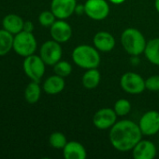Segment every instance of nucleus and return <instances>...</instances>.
<instances>
[{
  "label": "nucleus",
  "mask_w": 159,
  "mask_h": 159,
  "mask_svg": "<svg viewBox=\"0 0 159 159\" xmlns=\"http://www.w3.org/2000/svg\"><path fill=\"white\" fill-rule=\"evenodd\" d=\"M145 88L150 91L159 92V75H152L145 80Z\"/></svg>",
  "instance_id": "nucleus-26"
},
{
  "label": "nucleus",
  "mask_w": 159,
  "mask_h": 159,
  "mask_svg": "<svg viewBox=\"0 0 159 159\" xmlns=\"http://www.w3.org/2000/svg\"><path fill=\"white\" fill-rule=\"evenodd\" d=\"M45 62L37 55H30L24 58L22 68L24 74L32 80L38 82L41 80L42 76L45 74Z\"/></svg>",
  "instance_id": "nucleus-5"
},
{
  "label": "nucleus",
  "mask_w": 159,
  "mask_h": 159,
  "mask_svg": "<svg viewBox=\"0 0 159 159\" xmlns=\"http://www.w3.org/2000/svg\"><path fill=\"white\" fill-rule=\"evenodd\" d=\"M72 60L76 65L83 69L97 68L100 64L98 50L90 45H80L72 51Z\"/></svg>",
  "instance_id": "nucleus-2"
},
{
  "label": "nucleus",
  "mask_w": 159,
  "mask_h": 159,
  "mask_svg": "<svg viewBox=\"0 0 159 159\" xmlns=\"http://www.w3.org/2000/svg\"><path fill=\"white\" fill-rule=\"evenodd\" d=\"M66 86L64 77L53 75L49 76L43 83V90L49 95H56L61 93Z\"/></svg>",
  "instance_id": "nucleus-16"
},
{
  "label": "nucleus",
  "mask_w": 159,
  "mask_h": 159,
  "mask_svg": "<svg viewBox=\"0 0 159 159\" xmlns=\"http://www.w3.org/2000/svg\"><path fill=\"white\" fill-rule=\"evenodd\" d=\"M109 1L112 2V3H113V4H115V5H120V4L124 3L126 0H109Z\"/></svg>",
  "instance_id": "nucleus-29"
},
{
  "label": "nucleus",
  "mask_w": 159,
  "mask_h": 159,
  "mask_svg": "<svg viewBox=\"0 0 159 159\" xmlns=\"http://www.w3.org/2000/svg\"><path fill=\"white\" fill-rule=\"evenodd\" d=\"M53 71L55 75H60L62 77H67L71 74L72 66L67 61H59L53 65Z\"/></svg>",
  "instance_id": "nucleus-23"
},
{
  "label": "nucleus",
  "mask_w": 159,
  "mask_h": 159,
  "mask_svg": "<svg viewBox=\"0 0 159 159\" xmlns=\"http://www.w3.org/2000/svg\"><path fill=\"white\" fill-rule=\"evenodd\" d=\"M158 134H159V132H158Z\"/></svg>",
  "instance_id": "nucleus-31"
},
{
  "label": "nucleus",
  "mask_w": 159,
  "mask_h": 159,
  "mask_svg": "<svg viewBox=\"0 0 159 159\" xmlns=\"http://www.w3.org/2000/svg\"><path fill=\"white\" fill-rule=\"evenodd\" d=\"M94 47L102 52H109L112 51L115 47V38L114 36L106 31H100L97 33L93 39Z\"/></svg>",
  "instance_id": "nucleus-14"
},
{
  "label": "nucleus",
  "mask_w": 159,
  "mask_h": 159,
  "mask_svg": "<svg viewBox=\"0 0 159 159\" xmlns=\"http://www.w3.org/2000/svg\"><path fill=\"white\" fill-rule=\"evenodd\" d=\"M157 153L155 143L148 140H141L132 149V156L135 159H154Z\"/></svg>",
  "instance_id": "nucleus-13"
},
{
  "label": "nucleus",
  "mask_w": 159,
  "mask_h": 159,
  "mask_svg": "<svg viewBox=\"0 0 159 159\" xmlns=\"http://www.w3.org/2000/svg\"><path fill=\"white\" fill-rule=\"evenodd\" d=\"M100 73L97 68L88 69L82 75V83L83 87L87 89H96L100 82Z\"/></svg>",
  "instance_id": "nucleus-18"
},
{
  "label": "nucleus",
  "mask_w": 159,
  "mask_h": 159,
  "mask_svg": "<svg viewBox=\"0 0 159 159\" xmlns=\"http://www.w3.org/2000/svg\"><path fill=\"white\" fill-rule=\"evenodd\" d=\"M51 36L53 40L58 43H66L67 42L72 35V28L65 20H57L53 22V24L50 27Z\"/></svg>",
  "instance_id": "nucleus-12"
},
{
  "label": "nucleus",
  "mask_w": 159,
  "mask_h": 159,
  "mask_svg": "<svg viewBox=\"0 0 159 159\" xmlns=\"http://www.w3.org/2000/svg\"><path fill=\"white\" fill-rule=\"evenodd\" d=\"M67 143V137L62 132H53L49 137V143L52 148L63 149Z\"/></svg>",
  "instance_id": "nucleus-22"
},
{
  "label": "nucleus",
  "mask_w": 159,
  "mask_h": 159,
  "mask_svg": "<svg viewBox=\"0 0 159 159\" xmlns=\"http://www.w3.org/2000/svg\"><path fill=\"white\" fill-rule=\"evenodd\" d=\"M113 110L118 116H125L129 114L131 110V103L127 99H120L114 103Z\"/></svg>",
  "instance_id": "nucleus-24"
},
{
  "label": "nucleus",
  "mask_w": 159,
  "mask_h": 159,
  "mask_svg": "<svg viewBox=\"0 0 159 159\" xmlns=\"http://www.w3.org/2000/svg\"><path fill=\"white\" fill-rule=\"evenodd\" d=\"M63 54L60 43L55 40H49L42 44L39 49V56L46 65L53 66L56 62L61 61Z\"/></svg>",
  "instance_id": "nucleus-7"
},
{
  "label": "nucleus",
  "mask_w": 159,
  "mask_h": 159,
  "mask_svg": "<svg viewBox=\"0 0 159 159\" xmlns=\"http://www.w3.org/2000/svg\"><path fill=\"white\" fill-rule=\"evenodd\" d=\"M155 7H156L157 11L159 13V0H156L155 1Z\"/></svg>",
  "instance_id": "nucleus-30"
},
{
  "label": "nucleus",
  "mask_w": 159,
  "mask_h": 159,
  "mask_svg": "<svg viewBox=\"0 0 159 159\" xmlns=\"http://www.w3.org/2000/svg\"><path fill=\"white\" fill-rule=\"evenodd\" d=\"M121 43L124 49L133 57H138L144 53L147 44L142 33L136 28L126 29L122 33Z\"/></svg>",
  "instance_id": "nucleus-3"
},
{
  "label": "nucleus",
  "mask_w": 159,
  "mask_h": 159,
  "mask_svg": "<svg viewBox=\"0 0 159 159\" xmlns=\"http://www.w3.org/2000/svg\"><path fill=\"white\" fill-rule=\"evenodd\" d=\"M14 36L5 29L0 30V57L7 55L13 48Z\"/></svg>",
  "instance_id": "nucleus-21"
},
{
  "label": "nucleus",
  "mask_w": 159,
  "mask_h": 159,
  "mask_svg": "<svg viewBox=\"0 0 159 159\" xmlns=\"http://www.w3.org/2000/svg\"><path fill=\"white\" fill-rule=\"evenodd\" d=\"M37 43L33 33L22 31L14 35L13 49L22 57L25 58L27 56L33 55L37 50Z\"/></svg>",
  "instance_id": "nucleus-4"
},
{
  "label": "nucleus",
  "mask_w": 159,
  "mask_h": 159,
  "mask_svg": "<svg viewBox=\"0 0 159 159\" xmlns=\"http://www.w3.org/2000/svg\"><path fill=\"white\" fill-rule=\"evenodd\" d=\"M84 13L94 20H102L108 17L110 6L106 0H87L84 4Z\"/></svg>",
  "instance_id": "nucleus-8"
},
{
  "label": "nucleus",
  "mask_w": 159,
  "mask_h": 159,
  "mask_svg": "<svg viewBox=\"0 0 159 159\" xmlns=\"http://www.w3.org/2000/svg\"><path fill=\"white\" fill-rule=\"evenodd\" d=\"M117 115L112 108H101L93 116V123L98 129H109L117 122Z\"/></svg>",
  "instance_id": "nucleus-10"
},
{
  "label": "nucleus",
  "mask_w": 159,
  "mask_h": 159,
  "mask_svg": "<svg viewBox=\"0 0 159 159\" xmlns=\"http://www.w3.org/2000/svg\"><path fill=\"white\" fill-rule=\"evenodd\" d=\"M22 31H25V32H28V33H33V31H34V24H33V22L30 21V20L24 21V23H23V30Z\"/></svg>",
  "instance_id": "nucleus-27"
},
{
  "label": "nucleus",
  "mask_w": 159,
  "mask_h": 159,
  "mask_svg": "<svg viewBox=\"0 0 159 159\" xmlns=\"http://www.w3.org/2000/svg\"><path fill=\"white\" fill-rule=\"evenodd\" d=\"M55 19L57 18L52 10L42 11L38 16V21L43 27H51L55 21Z\"/></svg>",
  "instance_id": "nucleus-25"
},
{
  "label": "nucleus",
  "mask_w": 159,
  "mask_h": 159,
  "mask_svg": "<svg viewBox=\"0 0 159 159\" xmlns=\"http://www.w3.org/2000/svg\"><path fill=\"white\" fill-rule=\"evenodd\" d=\"M40 95H41V88L38 85V82L32 81L25 88L24 99L28 103L30 104L37 103L40 99Z\"/></svg>",
  "instance_id": "nucleus-20"
},
{
  "label": "nucleus",
  "mask_w": 159,
  "mask_h": 159,
  "mask_svg": "<svg viewBox=\"0 0 159 159\" xmlns=\"http://www.w3.org/2000/svg\"><path fill=\"white\" fill-rule=\"evenodd\" d=\"M120 85L124 91L132 95L141 94L146 89L145 80L143 77L134 72H127L124 74L121 77Z\"/></svg>",
  "instance_id": "nucleus-6"
},
{
  "label": "nucleus",
  "mask_w": 159,
  "mask_h": 159,
  "mask_svg": "<svg viewBox=\"0 0 159 159\" xmlns=\"http://www.w3.org/2000/svg\"><path fill=\"white\" fill-rule=\"evenodd\" d=\"M75 12L78 13V14L84 13V6H82V5H77L76 9H75Z\"/></svg>",
  "instance_id": "nucleus-28"
},
{
  "label": "nucleus",
  "mask_w": 159,
  "mask_h": 159,
  "mask_svg": "<svg viewBox=\"0 0 159 159\" xmlns=\"http://www.w3.org/2000/svg\"><path fill=\"white\" fill-rule=\"evenodd\" d=\"M110 129L111 144L120 152L132 151L142 137L139 125L128 119L117 121Z\"/></svg>",
  "instance_id": "nucleus-1"
},
{
  "label": "nucleus",
  "mask_w": 159,
  "mask_h": 159,
  "mask_svg": "<svg viewBox=\"0 0 159 159\" xmlns=\"http://www.w3.org/2000/svg\"><path fill=\"white\" fill-rule=\"evenodd\" d=\"M144 54L146 59L151 63L159 65V37L147 42Z\"/></svg>",
  "instance_id": "nucleus-19"
},
{
  "label": "nucleus",
  "mask_w": 159,
  "mask_h": 159,
  "mask_svg": "<svg viewBox=\"0 0 159 159\" xmlns=\"http://www.w3.org/2000/svg\"><path fill=\"white\" fill-rule=\"evenodd\" d=\"M63 156L66 159H85L87 152L81 143L71 141L67 142L63 148Z\"/></svg>",
  "instance_id": "nucleus-15"
},
{
  "label": "nucleus",
  "mask_w": 159,
  "mask_h": 159,
  "mask_svg": "<svg viewBox=\"0 0 159 159\" xmlns=\"http://www.w3.org/2000/svg\"><path fill=\"white\" fill-rule=\"evenodd\" d=\"M76 0H52L51 10L59 20H66L69 18L76 9Z\"/></svg>",
  "instance_id": "nucleus-11"
},
{
  "label": "nucleus",
  "mask_w": 159,
  "mask_h": 159,
  "mask_svg": "<svg viewBox=\"0 0 159 159\" xmlns=\"http://www.w3.org/2000/svg\"><path fill=\"white\" fill-rule=\"evenodd\" d=\"M23 20L17 14H8L5 16L2 20L3 29L9 32L13 35L19 34L23 30Z\"/></svg>",
  "instance_id": "nucleus-17"
},
{
  "label": "nucleus",
  "mask_w": 159,
  "mask_h": 159,
  "mask_svg": "<svg viewBox=\"0 0 159 159\" xmlns=\"http://www.w3.org/2000/svg\"><path fill=\"white\" fill-rule=\"evenodd\" d=\"M139 127L142 135L153 136L159 132V112L151 110L146 112L140 119Z\"/></svg>",
  "instance_id": "nucleus-9"
}]
</instances>
